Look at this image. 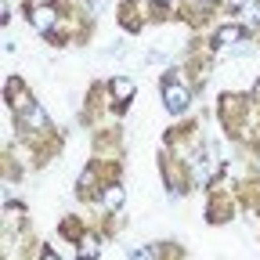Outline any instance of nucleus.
<instances>
[{
	"label": "nucleus",
	"instance_id": "nucleus-9",
	"mask_svg": "<svg viewBox=\"0 0 260 260\" xmlns=\"http://www.w3.org/2000/svg\"><path fill=\"white\" fill-rule=\"evenodd\" d=\"M40 260H61V256H54V253H44V256H40Z\"/></svg>",
	"mask_w": 260,
	"mask_h": 260
},
{
	"label": "nucleus",
	"instance_id": "nucleus-5",
	"mask_svg": "<svg viewBox=\"0 0 260 260\" xmlns=\"http://www.w3.org/2000/svg\"><path fill=\"white\" fill-rule=\"evenodd\" d=\"M123 188H105V195H102V203H105V210H119L123 206Z\"/></svg>",
	"mask_w": 260,
	"mask_h": 260
},
{
	"label": "nucleus",
	"instance_id": "nucleus-8",
	"mask_svg": "<svg viewBox=\"0 0 260 260\" xmlns=\"http://www.w3.org/2000/svg\"><path fill=\"white\" fill-rule=\"evenodd\" d=\"M130 260H152V253H148V249H134V253H130Z\"/></svg>",
	"mask_w": 260,
	"mask_h": 260
},
{
	"label": "nucleus",
	"instance_id": "nucleus-6",
	"mask_svg": "<svg viewBox=\"0 0 260 260\" xmlns=\"http://www.w3.org/2000/svg\"><path fill=\"white\" fill-rule=\"evenodd\" d=\"M112 94L119 98V102H123V98H130V94H134V80H126V76L112 80Z\"/></svg>",
	"mask_w": 260,
	"mask_h": 260
},
{
	"label": "nucleus",
	"instance_id": "nucleus-1",
	"mask_svg": "<svg viewBox=\"0 0 260 260\" xmlns=\"http://www.w3.org/2000/svg\"><path fill=\"white\" fill-rule=\"evenodd\" d=\"M162 102H167V109L170 112H184L188 109V102H191V94H188V87L184 83H167V87H162Z\"/></svg>",
	"mask_w": 260,
	"mask_h": 260
},
{
	"label": "nucleus",
	"instance_id": "nucleus-7",
	"mask_svg": "<svg viewBox=\"0 0 260 260\" xmlns=\"http://www.w3.org/2000/svg\"><path fill=\"white\" fill-rule=\"evenodd\" d=\"M98 249H102V246H98L94 239H87V242L80 246V260H94V256H98Z\"/></svg>",
	"mask_w": 260,
	"mask_h": 260
},
{
	"label": "nucleus",
	"instance_id": "nucleus-4",
	"mask_svg": "<svg viewBox=\"0 0 260 260\" xmlns=\"http://www.w3.org/2000/svg\"><path fill=\"white\" fill-rule=\"evenodd\" d=\"M22 119H25V126L40 130V126H44V109H40V105H29V109L22 112Z\"/></svg>",
	"mask_w": 260,
	"mask_h": 260
},
{
	"label": "nucleus",
	"instance_id": "nucleus-2",
	"mask_svg": "<svg viewBox=\"0 0 260 260\" xmlns=\"http://www.w3.org/2000/svg\"><path fill=\"white\" fill-rule=\"evenodd\" d=\"M32 25H37L40 32H47L54 25V11L51 8H37V11H32Z\"/></svg>",
	"mask_w": 260,
	"mask_h": 260
},
{
	"label": "nucleus",
	"instance_id": "nucleus-3",
	"mask_svg": "<svg viewBox=\"0 0 260 260\" xmlns=\"http://www.w3.org/2000/svg\"><path fill=\"white\" fill-rule=\"evenodd\" d=\"M242 40V29L239 25H220L217 29V44H239Z\"/></svg>",
	"mask_w": 260,
	"mask_h": 260
}]
</instances>
